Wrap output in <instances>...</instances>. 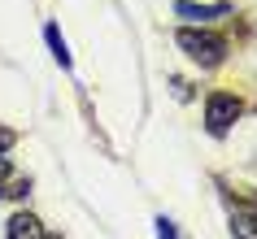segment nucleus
<instances>
[{
  "instance_id": "1a4fd4ad",
  "label": "nucleus",
  "mask_w": 257,
  "mask_h": 239,
  "mask_svg": "<svg viewBox=\"0 0 257 239\" xmlns=\"http://www.w3.org/2000/svg\"><path fill=\"white\" fill-rule=\"evenodd\" d=\"M40 239H57V235H40Z\"/></svg>"
},
{
  "instance_id": "f03ea898",
  "label": "nucleus",
  "mask_w": 257,
  "mask_h": 239,
  "mask_svg": "<svg viewBox=\"0 0 257 239\" xmlns=\"http://www.w3.org/2000/svg\"><path fill=\"white\" fill-rule=\"evenodd\" d=\"M240 113H244V105L231 92H214L209 100H205V122H209V131H214V135L231 131V122L240 118Z\"/></svg>"
},
{
  "instance_id": "6e6552de",
  "label": "nucleus",
  "mask_w": 257,
  "mask_h": 239,
  "mask_svg": "<svg viewBox=\"0 0 257 239\" xmlns=\"http://www.w3.org/2000/svg\"><path fill=\"white\" fill-rule=\"evenodd\" d=\"M9 148H14V131H5V126H0V157H5Z\"/></svg>"
},
{
  "instance_id": "423d86ee",
  "label": "nucleus",
  "mask_w": 257,
  "mask_h": 239,
  "mask_svg": "<svg viewBox=\"0 0 257 239\" xmlns=\"http://www.w3.org/2000/svg\"><path fill=\"white\" fill-rule=\"evenodd\" d=\"M44 40H48V48H53V57H57V66H61V70H70V48H66V40H61V31H57L53 22H48V27H44Z\"/></svg>"
},
{
  "instance_id": "9d476101",
  "label": "nucleus",
  "mask_w": 257,
  "mask_h": 239,
  "mask_svg": "<svg viewBox=\"0 0 257 239\" xmlns=\"http://www.w3.org/2000/svg\"><path fill=\"white\" fill-rule=\"evenodd\" d=\"M0 196H5V187H0Z\"/></svg>"
},
{
  "instance_id": "f257e3e1",
  "label": "nucleus",
  "mask_w": 257,
  "mask_h": 239,
  "mask_svg": "<svg viewBox=\"0 0 257 239\" xmlns=\"http://www.w3.org/2000/svg\"><path fill=\"white\" fill-rule=\"evenodd\" d=\"M179 48L196 61V66H218L222 57H227V40L214 35V31H179Z\"/></svg>"
},
{
  "instance_id": "20e7f679",
  "label": "nucleus",
  "mask_w": 257,
  "mask_h": 239,
  "mask_svg": "<svg viewBox=\"0 0 257 239\" xmlns=\"http://www.w3.org/2000/svg\"><path fill=\"white\" fill-rule=\"evenodd\" d=\"M5 235H9V239H40V217H31V213H14Z\"/></svg>"
},
{
  "instance_id": "39448f33",
  "label": "nucleus",
  "mask_w": 257,
  "mask_h": 239,
  "mask_svg": "<svg viewBox=\"0 0 257 239\" xmlns=\"http://www.w3.org/2000/svg\"><path fill=\"white\" fill-rule=\"evenodd\" d=\"M231 235L235 239H257V209H235L231 213Z\"/></svg>"
},
{
  "instance_id": "7ed1b4c3",
  "label": "nucleus",
  "mask_w": 257,
  "mask_h": 239,
  "mask_svg": "<svg viewBox=\"0 0 257 239\" xmlns=\"http://www.w3.org/2000/svg\"><path fill=\"white\" fill-rule=\"evenodd\" d=\"M175 14L188 18V22H196V27H209V22H218V18L231 14V5H196V0H175Z\"/></svg>"
},
{
  "instance_id": "0eeeda50",
  "label": "nucleus",
  "mask_w": 257,
  "mask_h": 239,
  "mask_svg": "<svg viewBox=\"0 0 257 239\" xmlns=\"http://www.w3.org/2000/svg\"><path fill=\"white\" fill-rule=\"evenodd\" d=\"M157 239H179L175 222H166V217H157Z\"/></svg>"
}]
</instances>
